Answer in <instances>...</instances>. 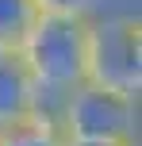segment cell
Instances as JSON below:
<instances>
[{
	"label": "cell",
	"mask_w": 142,
	"mask_h": 146,
	"mask_svg": "<svg viewBox=\"0 0 142 146\" xmlns=\"http://www.w3.org/2000/svg\"><path fill=\"white\" fill-rule=\"evenodd\" d=\"M19 50L38 88L73 92L81 81H89V15L42 12Z\"/></svg>",
	"instance_id": "6da1fadb"
},
{
	"label": "cell",
	"mask_w": 142,
	"mask_h": 146,
	"mask_svg": "<svg viewBox=\"0 0 142 146\" xmlns=\"http://www.w3.org/2000/svg\"><path fill=\"white\" fill-rule=\"evenodd\" d=\"M89 81L119 92H142V23L138 12L89 15Z\"/></svg>",
	"instance_id": "7a4b0ae2"
},
{
	"label": "cell",
	"mask_w": 142,
	"mask_h": 146,
	"mask_svg": "<svg viewBox=\"0 0 142 146\" xmlns=\"http://www.w3.org/2000/svg\"><path fill=\"white\" fill-rule=\"evenodd\" d=\"M61 131L69 139L135 142L138 139V96L108 88V85H96V81H81L65 96Z\"/></svg>",
	"instance_id": "3957f363"
},
{
	"label": "cell",
	"mask_w": 142,
	"mask_h": 146,
	"mask_svg": "<svg viewBox=\"0 0 142 146\" xmlns=\"http://www.w3.org/2000/svg\"><path fill=\"white\" fill-rule=\"evenodd\" d=\"M38 81L19 46H0V127L35 115Z\"/></svg>",
	"instance_id": "277c9868"
},
{
	"label": "cell",
	"mask_w": 142,
	"mask_h": 146,
	"mask_svg": "<svg viewBox=\"0 0 142 146\" xmlns=\"http://www.w3.org/2000/svg\"><path fill=\"white\" fill-rule=\"evenodd\" d=\"M65 142H69V135L58 123H46L38 115L0 127V146H65Z\"/></svg>",
	"instance_id": "5b68a950"
},
{
	"label": "cell",
	"mask_w": 142,
	"mask_h": 146,
	"mask_svg": "<svg viewBox=\"0 0 142 146\" xmlns=\"http://www.w3.org/2000/svg\"><path fill=\"white\" fill-rule=\"evenodd\" d=\"M38 15V0H0V46H23Z\"/></svg>",
	"instance_id": "8992f818"
},
{
	"label": "cell",
	"mask_w": 142,
	"mask_h": 146,
	"mask_svg": "<svg viewBox=\"0 0 142 146\" xmlns=\"http://www.w3.org/2000/svg\"><path fill=\"white\" fill-rule=\"evenodd\" d=\"M100 0H38L42 12H69V15H89Z\"/></svg>",
	"instance_id": "52a82bcc"
},
{
	"label": "cell",
	"mask_w": 142,
	"mask_h": 146,
	"mask_svg": "<svg viewBox=\"0 0 142 146\" xmlns=\"http://www.w3.org/2000/svg\"><path fill=\"white\" fill-rule=\"evenodd\" d=\"M65 146H131V142H112V139H69Z\"/></svg>",
	"instance_id": "ba28073f"
},
{
	"label": "cell",
	"mask_w": 142,
	"mask_h": 146,
	"mask_svg": "<svg viewBox=\"0 0 142 146\" xmlns=\"http://www.w3.org/2000/svg\"><path fill=\"white\" fill-rule=\"evenodd\" d=\"M131 146H138V139H135V142H131Z\"/></svg>",
	"instance_id": "9c48e42d"
}]
</instances>
